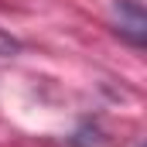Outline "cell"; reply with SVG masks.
Segmentation results:
<instances>
[{
	"instance_id": "cell-1",
	"label": "cell",
	"mask_w": 147,
	"mask_h": 147,
	"mask_svg": "<svg viewBox=\"0 0 147 147\" xmlns=\"http://www.w3.org/2000/svg\"><path fill=\"white\" fill-rule=\"evenodd\" d=\"M116 17H120V34H127L134 45H144V34H147V17H144V7L140 0H120L116 3Z\"/></svg>"
},
{
	"instance_id": "cell-2",
	"label": "cell",
	"mask_w": 147,
	"mask_h": 147,
	"mask_svg": "<svg viewBox=\"0 0 147 147\" xmlns=\"http://www.w3.org/2000/svg\"><path fill=\"white\" fill-rule=\"evenodd\" d=\"M17 48H21V45H17V41H14V38H7V34H0V55H14V51H17Z\"/></svg>"
}]
</instances>
